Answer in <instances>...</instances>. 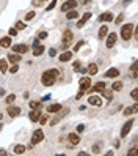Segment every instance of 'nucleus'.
Masks as SVG:
<instances>
[{
  "mask_svg": "<svg viewBox=\"0 0 138 156\" xmlns=\"http://www.w3.org/2000/svg\"><path fill=\"white\" fill-rule=\"evenodd\" d=\"M88 103L99 107V106H102V99H100L99 96H89V98H88Z\"/></svg>",
  "mask_w": 138,
  "mask_h": 156,
  "instance_id": "9d476101",
  "label": "nucleus"
},
{
  "mask_svg": "<svg viewBox=\"0 0 138 156\" xmlns=\"http://www.w3.org/2000/svg\"><path fill=\"white\" fill-rule=\"evenodd\" d=\"M0 120H2V114H0Z\"/></svg>",
  "mask_w": 138,
  "mask_h": 156,
  "instance_id": "4d7b16f0",
  "label": "nucleus"
},
{
  "mask_svg": "<svg viewBox=\"0 0 138 156\" xmlns=\"http://www.w3.org/2000/svg\"><path fill=\"white\" fill-rule=\"evenodd\" d=\"M0 71H2V74L8 71V62H6L5 58H2V60H0Z\"/></svg>",
  "mask_w": 138,
  "mask_h": 156,
  "instance_id": "b1692460",
  "label": "nucleus"
},
{
  "mask_svg": "<svg viewBox=\"0 0 138 156\" xmlns=\"http://www.w3.org/2000/svg\"><path fill=\"white\" fill-rule=\"evenodd\" d=\"M0 131H2V123H0Z\"/></svg>",
  "mask_w": 138,
  "mask_h": 156,
  "instance_id": "6e6d98bb",
  "label": "nucleus"
},
{
  "mask_svg": "<svg viewBox=\"0 0 138 156\" xmlns=\"http://www.w3.org/2000/svg\"><path fill=\"white\" fill-rule=\"evenodd\" d=\"M130 77H132V79H136V62L132 63V68H130Z\"/></svg>",
  "mask_w": 138,
  "mask_h": 156,
  "instance_id": "c85d7f7f",
  "label": "nucleus"
},
{
  "mask_svg": "<svg viewBox=\"0 0 138 156\" xmlns=\"http://www.w3.org/2000/svg\"><path fill=\"white\" fill-rule=\"evenodd\" d=\"M49 55L50 57H55V55H57V51H55V49H49Z\"/></svg>",
  "mask_w": 138,
  "mask_h": 156,
  "instance_id": "49530a36",
  "label": "nucleus"
},
{
  "mask_svg": "<svg viewBox=\"0 0 138 156\" xmlns=\"http://www.w3.org/2000/svg\"><path fill=\"white\" fill-rule=\"evenodd\" d=\"M68 139H69V142H71L72 145H77V144L80 142V137H79V134H77V133L69 134V136H68Z\"/></svg>",
  "mask_w": 138,
  "mask_h": 156,
  "instance_id": "dca6fc26",
  "label": "nucleus"
},
{
  "mask_svg": "<svg viewBox=\"0 0 138 156\" xmlns=\"http://www.w3.org/2000/svg\"><path fill=\"white\" fill-rule=\"evenodd\" d=\"M44 2H45V0H44Z\"/></svg>",
  "mask_w": 138,
  "mask_h": 156,
  "instance_id": "13d9d810",
  "label": "nucleus"
},
{
  "mask_svg": "<svg viewBox=\"0 0 138 156\" xmlns=\"http://www.w3.org/2000/svg\"><path fill=\"white\" fill-rule=\"evenodd\" d=\"M58 74H60V71H58V69H47V71H45L44 74L41 76L42 85H45V87H52L55 82H57Z\"/></svg>",
  "mask_w": 138,
  "mask_h": 156,
  "instance_id": "f257e3e1",
  "label": "nucleus"
},
{
  "mask_svg": "<svg viewBox=\"0 0 138 156\" xmlns=\"http://www.w3.org/2000/svg\"><path fill=\"white\" fill-rule=\"evenodd\" d=\"M42 139H44V133L41 129H36L32 136V145H36V144L42 142Z\"/></svg>",
  "mask_w": 138,
  "mask_h": 156,
  "instance_id": "20e7f679",
  "label": "nucleus"
},
{
  "mask_svg": "<svg viewBox=\"0 0 138 156\" xmlns=\"http://www.w3.org/2000/svg\"><path fill=\"white\" fill-rule=\"evenodd\" d=\"M38 38H39V40H45V38H47V32H41V33L38 35Z\"/></svg>",
  "mask_w": 138,
  "mask_h": 156,
  "instance_id": "c03bdc74",
  "label": "nucleus"
},
{
  "mask_svg": "<svg viewBox=\"0 0 138 156\" xmlns=\"http://www.w3.org/2000/svg\"><path fill=\"white\" fill-rule=\"evenodd\" d=\"M116 41H118V35L116 33H110L107 36V48H113V46L116 44Z\"/></svg>",
  "mask_w": 138,
  "mask_h": 156,
  "instance_id": "6e6552de",
  "label": "nucleus"
},
{
  "mask_svg": "<svg viewBox=\"0 0 138 156\" xmlns=\"http://www.w3.org/2000/svg\"><path fill=\"white\" fill-rule=\"evenodd\" d=\"M39 117H41L39 109H33V111L30 112V120H32V122H38V120H39Z\"/></svg>",
  "mask_w": 138,
  "mask_h": 156,
  "instance_id": "4468645a",
  "label": "nucleus"
},
{
  "mask_svg": "<svg viewBox=\"0 0 138 156\" xmlns=\"http://www.w3.org/2000/svg\"><path fill=\"white\" fill-rule=\"evenodd\" d=\"M93 153H94V154H99V153H100V145H99V144H96V145L93 147Z\"/></svg>",
  "mask_w": 138,
  "mask_h": 156,
  "instance_id": "c9c22d12",
  "label": "nucleus"
},
{
  "mask_svg": "<svg viewBox=\"0 0 138 156\" xmlns=\"http://www.w3.org/2000/svg\"><path fill=\"white\" fill-rule=\"evenodd\" d=\"M42 3H44V0H33V2H32L33 6H41Z\"/></svg>",
  "mask_w": 138,
  "mask_h": 156,
  "instance_id": "4c0bfd02",
  "label": "nucleus"
},
{
  "mask_svg": "<svg viewBox=\"0 0 138 156\" xmlns=\"http://www.w3.org/2000/svg\"><path fill=\"white\" fill-rule=\"evenodd\" d=\"M112 19H113V14L112 13H104V14L99 16V21L100 22H110Z\"/></svg>",
  "mask_w": 138,
  "mask_h": 156,
  "instance_id": "f3484780",
  "label": "nucleus"
},
{
  "mask_svg": "<svg viewBox=\"0 0 138 156\" xmlns=\"http://www.w3.org/2000/svg\"><path fill=\"white\" fill-rule=\"evenodd\" d=\"M132 109H133V114H135V112H136V111H138V104H136V103H135V104H133V107H132Z\"/></svg>",
  "mask_w": 138,
  "mask_h": 156,
  "instance_id": "3c124183",
  "label": "nucleus"
},
{
  "mask_svg": "<svg viewBox=\"0 0 138 156\" xmlns=\"http://www.w3.org/2000/svg\"><path fill=\"white\" fill-rule=\"evenodd\" d=\"M136 153V147H133V148H130V151H129V156H133Z\"/></svg>",
  "mask_w": 138,
  "mask_h": 156,
  "instance_id": "de8ad7c7",
  "label": "nucleus"
},
{
  "mask_svg": "<svg viewBox=\"0 0 138 156\" xmlns=\"http://www.w3.org/2000/svg\"><path fill=\"white\" fill-rule=\"evenodd\" d=\"M79 87H80V91H85L91 87V79L89 77H82L80 80H79Z\"/></svg>",
  "mask_w": 138,
  "mask_h": 156,
  "instance_id": "7ed1b4c3",
  "label": "nucleus"
},
{
  "mask_svg": "<svg viewBox=\"0 0 138 156\" xmlns=\"http://www.w3.org/2000/svg\"><path fill=\"white\" fill-rule=\"evenodd\" d=\"M130 95H132V98L136 101V98H138V90H136V88H135V90H132V93H130Z\"/></svg>",
  "mask_w": 138,
  "mask_h": 156,
  "instance_id": "a18cd8bd",
  "label": "nucleus"
},
{
  "mask_svg": "<svg viewBox=\"0 0 138 156\" xmlns=\"http://www.w3.org/2000/svg\"><path fill=\"white\" fill-rule=\"evenodd\" d=\"M102 91H104V95H105L107 99H112V91H110V90H105V88H104Z\"/></svg>",
  "mask_w": 138,
  "mask_h": 156,
  "instance_id": "ea45409f",
  "label": "nucleus"
},
{
  "mask_svg": "<svg viewBox=\"0 0 138 156\" xmlns=\"http://www.w3.org/2000/svg\"><path fill=\"white\" fill-rule=\"evenodd\" d=\"M72 38H74L72 32L71 30H64V33H63V46H64V48H68V46L71 44Z\"/></svg>",
  "mask_w": 138,
  "mask_h": 156,
  "instance_id": "423d86ee",
  "label": "nucleus"
},
{
  "mask_svg": "<svg viewBox=\"0 0 138 156\" xmlns=\"http://www.w3.org/2000/svg\"><path fill=\"white\" fill-rule=\"evenodd\" d=\"M66 17H68L69 21H71V19H76V17H79V11H76V10H71V11H68Z\"/></svg>",
  "mask_w": 138,
  "mask_h": 156,
  "instance_id": "bb28decb",
  "label": "nucleus"
},
{
  "mask_svg": "<svg viewBox=\"0 0 138 156\" xmlns=\"http://www.w3.org/2000/svg\"><path fill=\"white\" fill-rule=\"evenodd\" d=\"M33 17H35V11H30V13L25 14V21H32Z\"/></svg>",
  "mask_w": 138,
  "mask_h": 156,
  "instance_id": "f704fd0d",
  "label": "nucleus"
},
{
  "mask_svg": "<svg viewBox=\"0 0 138 156\" xmlns=\"http://www.w3.org/2000/svg\"><path fill=\"white\" fill-rule=\"evenodd\" d=\"M8 33H10V36H16V35H17L16 27H11V29H10V32H8Z\"/></svg>",
  "mask_w": 138,
  "mask_h": 156,
  "instance_id": "37998d69",
  "label": "nucleus"
},
{
  "mask_svg": "<svg viewBox=\"0 0 138 156\" xmlns=\"http://www.w3.org/2000/svg\"><path fill=\"white\" fill-rule=\"evenodd\" d=\"M24 29H25V24L22 21H17L16 22V30H24Z\"/></svg>",
  "mask_w": 138,
  "mask_h": 156,
  "instance_id": "7c9ffc66",
  "label": "nucleus"
},
{
  "mask_svg": "<svg viewBox=\"0 0 138 156\" xmlns=\"http://www.w3.org/2000/svg\"><path fill=\"white\" fill-rule=\"evenodd\" d=\"M83 129H85V126H83V125H80V126L77 128V131H79V133H82V131H83Z\"/></svg>",
  "mask_w": 138,
  "mask_h": 156,
  "instance_id": "8fccbe9b",
  "label": "nucleus"
},
{
  "mask_svg": "<svg viewBox=\"0 0 138 156\" xmlns=\"http://www.w3.org/2000/svg\"><path fill=\"white\" fill-rule=\"evenodd\" d=\"M79 2H80V3H83V5H86V3L89 2V0H79Z\"/></svg>",
  "mask_w": 138,
  "mask_h": 156,
  "instance_id": "603ef678",
  "label": "nucleus"
},
{
  "mask_svg": "<svg viewBox=\"0 0 138 156\" xmlns=\"http://www.w3.org/2000/svg\"><path fill=\"white\" fill-rule=\"evenodd\" d=\"M71 58H72V52H63L61 55H60V62H63V63L64 62H69Z\"/></svg>",
  "mask_w": 138,
  "mask_h": 156,
  "instance_id": "aec40b11",
  "label": "nucleus"
},
{
  "mask_svg": "<svg viewBox=\"0 0 138 156\" xmlns=\"http://www.w3.org/2000/svg\"><path fill=\"white\" fill-rule=\"evenodd\" d=\"M55 5H57V0H52V2L49 3V6H47V8H45V10H47V11H52V10H53V8H55Z\"/></svg>",
  "mask_w": 138,
  "mask_h": 156,
  "instance_id": "2f4dec72",
  "label": "nucleus"
},
{
  "mask_svg": "<svg viewBox=\"0 0 138 156\" xmlns=\"http://www.w3.org/2000/svg\"><path fill=\"white\" fill-rule=\"evenodd\" d=\"M112 90H113V91H121V90H123V82H113Z\"/></svg>",
  "mask_w": 138,
  "mask_h": 156,
  "instance_id": "cd10ccee",
  "label": "nucleus"
},
{
  "mask_svg": "<svg viewBox=\"0 0 138 156\" xmlns=\"http://www.w3.org/2000/svg\"><path fill=\"white\" fill-rule=\"evenodd\" d=\"M0 154H3V156H5V154H6V151H3V150H0Z\"/></svg>",
  "mask_w": 138,
  "mask_h": 156,
  "instance_id": "5fc2aeb1",
  "label": "nucleus"
},
{
  "mask_svg": "<svg viewBox=\"0 0 138 156\" xmlns=\"http://www.w3.org/2000/svg\"><path fill=\"white\" fill-rule=\"evenodd\" d=\"M19 114H21V109L19 107H8V115H10L11 118L19 117Z\"/></svg>",
  "mask_w": 138,
  "mask_h": 156,
  "instance_id": "ddd939ff",
  "label": "nucleus"
},
{
  "mask_svg": "<svg viewBox=\"0 0 138 156\" xmlns=\"http://www.w3.org/2000/svg\"><path fill=\"white\" fill-rule=\"evenodd\" d=\"M42 52H44V46H35V49H33V55L35 57L42 55Z\"/></svg>",
  "mask_w": 138,
  "mask_h": 156,
  "instance_id": "4be33fe9",
  "label": "nucleus"
},
{
  "mask_svg": "<svg viewBox=\"0 0 138 156\" xmlns=\"http://www.w3.org/2000/svg\"><path fill=\"white\" fill-rule=\"evenodd\" d=\"M17 69H19V66H17L16 63H13V66L10 68V73H11V74H14V73H17Z\"/></svg>",
  "mask_w": 138,
  "mask_h": 156,
  "instance_id": "58836bf2",
  "label": "nucleus"
},
{
  "mask_svg": "<svg viewBox=\"0 0 138 156\" xmlns=\"http://www.w3.org/2000/svg\"><path fill=\"white\" fill-rule=\"evenodd\" d=\"M77 6V0H68L61 5V11H71V10H76Z\"/></svg>",
  "mask_w": 138,
  "mask_h": 156,
  "instance_id": "39448f33",
  "label": "nucleus"
},
{
  "mask_svg": "<svg viewBox=\"0 0 138 156\" xmlns=\"http://www.w3.org/2000/svg\"><path fill=\"white\" fill-rule=\"evenodd\" d=\"M61 109H63V106H61V104H52V106H49L47 111H49L50 114H57V112H60V111H61Z\"/></svg>",
  "mask_w": 138,
  "mask_h": 156,
  "instance_id": "a211bd4d",
  "label": "nucleus"
},
{
  "mask_svg": "<svg viewBox=\"0 0 138 156\" xmlns=\"http://www.w3.org/2000/svg\"><path fill=\"white\" fill-rule=\"evenodd\" d=\"M39 123H41V125L47 123V115H41V117H39Z\"/></svg>",
  "mask_w": 138,
  "mask_h": 156,
  "instance_id": "79ce46f5",
  "label": "nucleus"
},
{
  "mask_svg": "<svg viewBox=\"0 0 138 156\" xmlns=\"http://www.w3.org/2000/svg\"><path fill=\"white\" fill-rule=\"evenodd\" d=\"M74 69H76V71L80 69V62H76V63H74Z\"/></svg>",
  "mask_w": 138,
  "mask_h": 156,
  "instance_id": "09e8293b",
  "label": "nucleus"
},
{
  "mask_svg": "<svg viewBox=\"0 0 138 156\" xmlns=\"http://www.w3.org/2000/svg\"><path fill=\"white\" fill-rule=\"evenodd\" d=\"M123 114H124L126 117H127V115H132V114H133V109H132V107H126Z\"/></svg>",
  "mask_w": 138,
  "mask_h": 156,
  "instance_id": "72a5a7b5",
  "label": "nucleus"
},
{
  "mask_svg": "<svg viewBox=\"0 0 138 156\" xmlns=\"http://www.w3.org/2000/svg\"><path fill=\"white\" fill-rule=\"evenodd\" d=\"M132 125H133V120H129L127 123H124L123 129H121V137H127V134L132 129Z\"/></svg>",
  "mask_w": 138,
  "mask_h": 156,
  "instance_id": "0eeeda50",
  "label": "nucleus"
},
{
  "mask_svg": "<svg viewBox=\"0 0 138 156\" xmlns=\"http://www.w3.org/2000/svg\"><path fill=\"white\" fill-rule=\"evenodd\" d=\"M118 76H119V69L116 68H112L105 73V77H118Z\"/></svg>",
  "mask_w": 138,
  "mask_h": 156,
  "instance_id": "6ab92c4d",
  "label": "nucleus"
},
{
  "mask_svg": "<svg viewBox=\"0 0 138 156\" xmlns=\"http://www.w3.org/2000/svg\"><path fill=\"white\" fill-rule=\"evenodd\" d=\"M123 21H124V13H121V14L116 17V19H115V24H121Z\"/></svg>",
  "mask_w": 138,
  "mask_h": 156,
  "instance_id": "473e14b6",
  "label": "nucleus"
},
{
  "mask_svg": "<svg viewBox=\"0 0 138 156\" xmlns=\"http://www.w3.org/2000/svg\"><path fill=\"white\" fill-rule=\"evenodd\" d=\"M132 32H133V25L132 24H126V25H123V29H121V36H123V40H130L132 38Z\"/></svg>",
  "mask_w": 138,
  "mask_h": 156,
  "instance_id": "f03ea898",
  "label": "nucleus"
},
{
  "mask_svg": "<svg viewBox=\"0 0 138 156\" xmlns=\"http://www.w3.org/2000/svg\"><path fill=\"white\" fill-rule=\"evenodd\" d=\"M30 107H32V109H41V103H39V101H32Z\"/></svg>",
  "mask_w": 138,
  "mask_h": 156,
  "instance_id": "c756f323",
  "label": "nucleus"
},
{
  "mask_svg": "<svg viewBox=\"0 0 138 156\" xmlns=\"http://www.w3.org/2000/svg\"><path fill=\"white\" fill-rule=\"evenodd\" d=\"M104 88H105V84H104V82H97V84H94V87L91 88V90H93V91H102Z\"/></svg>",
  "mask_w": 138,
  "mask_h": 156,
  "instance_id": "393cba45",
  "label": "nucleus"
},
{
  "mask_svg": "<svg viewBox=\"0 0 138 156\" xmlns=\"http://www.w3.org/2000/svg\"><path fill=\"white\" fill-rule=\"evenodd\" d=\"M14 99H16V96H14V95H10V96L6 98V103H8V104H13Z\"/></svg>",
  "mask_w": 138,
  "mask_h": 156,
  "instance_id": "a19ab883",
  "label": "nucleus"
},
{
  "mask_svg": "<svg viewBox=\"0 0 138 156\" xmlns=\"http://www.w3.org/2000/svg\"><path fill=\"white\" fill-rule=\"evenodd\" d=\"M0 46H2V48H10L11 46V36H3V38H0Z\"/></svg>",
  "mask_w": 138,
  "mask_h": 156,
  "instance_id": "2eb2a0df",
  "label": "nucleus"
},
{
  "mask_svg": "<svg viewBox=\"0 0 138 156\" xmlns=\"http://www.w3.org/2000/svg\"><path fill=\"white\" fill-rule=\"evenodd\" d=\"M13 51L16 54H25L27 51H29V46H27V44H14L13 46Z\"/></svg>",
  "mask_w": 138,
  "mask_h": 156,
  "instance_id": "1a4fd4ad",
  "label": "nucleus"
},
{
  "mask_svg": "<svg viewBox=\"0 0 138 156\" xmlns=\"http://www.w3.org/2000/svg\"><path fill=\"white\" fill-rule=\"evenodd\" d=\"M130 2H132V0H124V5H129Z\"/></svg>",
  "mask_w": 138,
  "mask_h": 156,
  "instance_id": "864d4df0",
  "label": "nucleus"
},
{
  "mask_svg": "<svg viewBox=\"0 0 138 156\" xmlns=\"http://www.w3.org/2000/svg\"><path fill=\"white\" fill-rule=\"evenodd\" d=\"M107 33H108L107 25H102V27L99 29V38H100V40H102V38H105V36H107Z\"/></svg>",
  "mask_w": 138,
  "mask_h": 156,
  "instance_id": "5701e85b",
  "label": "nucleus"
},
{
  "mask_svg": "<svg viewBox=\"0 0 138 156\" xmlns=\"http://www.w3.org/2000/svg\"><path fill=\"white\" fill-rule=\"evenodd\" d=\"M88 73H89V76H96L97 74V65H96V63H89Z\"/></svg>",
  "mask_w": 138,
  "mask_h": 156,
  "instance_id": "412c9836",
  "label": "nucleus"
},
{
  "mask_svg": "<svg viewBox=\"0 0 138 156\" xmlns=\"http://www.w3.org/2000/svg\"><path fill=\"white\" fill-rule=\"evenodd\" d=\"M6 60H8V62H11V63H17V62H21V54L13 52V54H10V55L6 57Z\"/></svg>",
  "mask_w": 138,
  "mask_h": 156,
  "instance_id": "f8f14e48",
  "label": "nucleus"
},
{
  "mask_svg": "<svg viewBox=\"0 0 138 156\" xmlns=\"http://www.w3.org/2000/svg\"><path fill=\"white\" fill-rule=\"evenodd\" d=\"M83 44H85L83 41H79V43H77V44L74 46V52H77V51H80V48H82V46H83Z\"/></svg>",
  "mask_w": 138,
  "mask_h": 156,
  "instance_id": "e433bc0d",
  "label": "nucleus"
},
{
  "mask_svg": "<svg viewBox=\"0 0 138 156\" xmlns=\"http://www.w3.org/2000/svg\"><path fill=\"white\" fill-rule=\"evenodd\" d=\"M89 17H91V11H88V13H85V14H83V17H82V19L77 22V27H79V29H82V27H83V25L86 24V21L89 19Z\"/></svg>",
  "mask_w": 138,
  "mask_h": 156,
  "instance_id": "9b49d317",
  "label": "nucleus"
},
{
  "mask_svg": "<svg viewBox=\"0 0 138 156\" xmlns=\"http://www.w3.org/2000/svg\"><path fill=\"white\" fill-rule=\"evenodd\" d=\"M25 150H27V147H24V145H16L14 147V153L16 154H22V153H25Z\"/></svg>",
  "mask_w": 138,
  "mask_h": 156,
  "instance_id": "a878e982",
  "label": "nucleus"
}]
</instances>
